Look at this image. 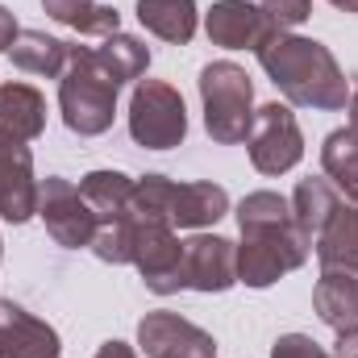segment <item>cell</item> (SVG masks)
<instances>
[{
	"mask_svg": "<svg viewBox=\"0 0 358 358\" xmlns=\"http://www.w3.org/2000/svg\"><path fill=\"white\" fill-rule=\"evenodd\" d=\"M255 55L271 84L279 88L283 104L317 113H342L350 104V80L325 42L300 38L292 29H271Z\"/></svg>",
	"mask_w": 358,
	"mask_h": 358,
	"instance_id": "1",
	"label": "cell"
},
{
	"mask_svg": "<svg viewBox=\"0 0 358 358\" xmlns=\"http://www.w3.org/2000/svg\"><path fill=\"white\" fill-rule=\"evenodd\" d=\"M117 92L121 88L113 84V76L96 63V50L67 42V67L59 76L63 125L80 138H100L117 117Z\"/></svg>",
	"mask_w": 358,
	"mask_h": 358,
	"instance_id": "2",
	"label": "cell"
},
{
	"mask_svg": "<svg viewBox=\"0 0 358 358\" xmlns=\"http://www.w3.org/2000/svg\"><path fill=\"white\" fill-rule=\"evenodd\" d=\"M200 104H204V129L221 146H238L250 138L255 125V84L246 67L217 59L200 67Z\"/></svg>",
	"mask_w": 358,
	"mask_h": 358,
	"instance_id": "3",
	"label": "cell"
},
{
	"mask_svg": "<svg viewBox=\"0 0 358 358\" xmlns=\"http://www.w3.org/2000/svg\"><path fill=\"white\" fill-rule=\"evenodd\" d=\"M313 255V238L287 221V225H271V229H250L242 234L238 246V283L246 287H271L279 283L287 271H300Z\"/></svg>",
	"mask_w": 358,
	"mask_h": 358,
	"instance_id": "4",
	"label": "cell"
},
{
	"mask_svg": "<svg viewBox=\"0 0 358 358\" xmlns=\"http://www.w3.org/2000/svg\"><path fill=\"white\" fill-rule=\"evenodd\" d=\"M129 138L146 150H171L187 138L183 96L163 80H138L129 96Z\"/></svg>",
	"mask_w": 358,
	"mask_h": 358,
	"instance_id": "5",
	"label": "cell"
},
{
	"mask_svg": "<svg viewBox=\"0 0 358 358\" xmlns=\"http://www.w3.org/2000/svg\"><path fill=\"white\" fill-rule=\"evenodd\" d=\"M246 150H250V163H255L259 176H287L304 159V134H300V121H296L292 104L271 100L263 108H255Z\"/></svg>",
	"mask_w": 358,
	"mask_h": 358,
	"instance_id": "6",
	"label": "cell"
},
{
	"mask_svg": "<svg viewBox=\"0 0 358 358\" xmlns=\"http://www.w3.org/2000/svg\"><path fill=\"white\" fill-rule=\"evenodd\" d=\"M38 217L46 225V234L63 246V250H84L92 246L100 221L88 208V200L80 196V187L63 176H46L38 183Z\"/></svg>",
	"mask_w": 358,
	"mask_h": 358,
	"instance_id": "7",
	"label": "cell"
},
{
	"mask_svg": "<svg viewBox=\"0 0 358 358\" xmlns=\"http://www.w3.org/2000/svg\"><path fill=\"white\" fill-rule=\"evenodd\" d=\"M179 259L183 242L176 238L171 221H142L134 217V267L142 275L146 292L155 296H176L179 292Z\"/></svg>",
	"mask_w": 358,
	"mask_h": 358,
	"instance_id": "8",
	"label": "cell"
},
{
	"mask_svg": "<svg viewBox=\"0 0 358 358\" xmlns=\"http://www.w3.org/2000/svg\"><path fill=\"white\" fill-rule=\"evenodd\" d=\"M238 283V246L221 234H196L183 242L179 292H229Z\"/></svg>",
	"mask_w": 358,
	"mask_h": 358,
	"instance_id": "9",
	"label": "cell"
},
{
	"mask_svg": "<svg viewBox=\"0 0 358 358\" xmlns=\"http://www.w3.org/2000/svg\"><path fill=\"white\" fill-rule=\"evenodd\" d=\"M138 346L146 358H217L213 334L167 308H155L138 321Z\"/></svg>",
	"mask_w": 358,
	"mask_h": 358,
	"instance_id": "10",
	"label": "cell"
},
{
	"mask_svg": "<svg viewBox=\"0 0 358 358\" xmlns=\"http://www.w3.org/2000/svg\"><path fill=\"white\" fill-rule=\"evenodd\" d=\"M0 217L13 225L38 217V179L29 142H17L8 134H0Z\"/></svg>",
	"mask_w": 358,
	"mask_h": 358,
	"instance_id": "11",
	"label": "cell"
},
{
	"mask_svg": "<svg viewBox=\"0 0 358 358\" xmlns=\"http://www.w3.org/2000/svg\"><path fill=\"white\" fill-rule=\"evenodd\" d=\"M204 29H208V42L213 46H225V50H259L263 38H267L271 25L267 13L250 0H217L208 13H204Z\"/></svg>",
	"mask_w": 358,
	"mask_h": 358,
	"instance_id": "12",
	"label": "cell"
},
{
	"mask_svg": "<svg viewBox=\"0 0 358 358\" xmlns=\"http://www.w3.org/2000/svg\"><path fill=\"white\" fill-rule=\"evenodd\" d=\"M59 334L13 300H0V358H59Z\"/></svg>",
	"mask_w": 358,
	"mask_h": 358,
	"instance_id": "13",
	"label": "cell"
},
{
	"mask_svg": "<svg viewBox=\"0 0 358 358\" xmlns=\"http://www.w3.org/2000/svg\"><path fill=\"white\" fill-rule=\"evenodd\" d=\"M229 213V192L213 179H187L171 187V213L167 221L179 229H204Z\"/></svg>",
	"mask_w": 358,
	"mask_h": 358,
	"instance_id": "14",
	"label": "cell"
},
{
	"mask_svg": "<svg viewBox=\"0 0 358 358\" xmlns=\"http://www.w3.org/2000/svg\"><path fill=\"white\" fill-rule=\"evenodd\" d=\"M0 134L38 142L46 134V96L34 84H0Z\"/></svg>",
	"mask_w": 358,
	"mask_h": 358,
	"instance_id": "15",
	"label": "cell"
},
{
	"mask_svg": "<svg viewBox=\"0 0 358 358\" xmlns=\"http://www.w3.org/2000/svg\"><path fill=\"white\" fill-rule=\"evenodd\" d=\"M313 308L317 317L342 334L358 325V275L355 271H321L317 287H313Z\"/></svg>",
	"mask_w": 358,
	"mask_h": 358,
	"instance_id": "16",
	"label": "cell"
},
{
	"mask_svg": "<svg viewBox=\"0 0 358 358\" xmlns=\"http://www.w3.org/2000/svg\"><path fill=\"white\" fill-rule=\"evenodd\" d=\"M321 271H355L358 275V204H342L334 221L313 238Z\"/></svg>",
	"mask_w": 358,
	"mask_h": 358,
	"instance_id": "17",
	"label": "cell"
},
{
	"mask_svg": "<svg viewBox=\"0 0 358 358\" xmlns=\"http://www.w3.org/2000/svg\"><path fill=\"white\" fill-rule=\"evenodd\" d=\"M138 21L171 42V46H187L196 38V25H200V8L196 0H138Z\"/></svg>",
	"mask_w": 358,
	"mask_h": 358,
	"instance_id": "18",
	"label": "cell"
},
{
	"mask_svg": "<svg viewBox=\"0 0 358 358\" xmlns=\"http://www.w3.org/2000/svg\"><path fill=\"white\" fill-rule=\"evenodd\" d=\"M8 59L17 71L25 76H42V80H59L67 67V42L50 38L46 29H21L17 42L8 46Z\"/></svg>",
	"mask_w": 358,
	"mask_h": 358,
	"instance_id": "19",
	"label": "cell"
},
{
	"mask_svg": "<svg viewBox=\"0 0 358 358\" xmlns=\"http://www.w3.org/2000/svg\"><path fill=\"white\" fill-rule=\"evenodd\" d=\"M338 208H342V192H338L325 176L300 179L296 192H292V217H296V225H300L308 238H317V234L334 221Z\"/></svg>",
	"mask_w": 358,
	"mask_h": 358,
	"instance_id": "20",
	"label": "cell"
},
{
	"mask_svg": "<svg viewBox=\"0 0 358 358\" xmlns=\"http://www.w3.org/2000/svg\"><path fill=\"white\" fill-rule=\"evenodd\" d=\"M96 50V63L113 76V84L117 88H125V84H138L142 76H146V67H150V46L142 42V38H134V34H108L100 46H92Z\"/></svg>",
	"mask_w": 358,
	"mask_h": 358,
	"instance_id": "21",
	"label": "cell"
},
{
	"mask_svg": "<svg viewBox=\"0 0 358 358\" xmlns=\"http://www.w3.org/2000/svg\"><path fill=\"white\" fill-rule=\"evenodd\" d=\"M46 17L59 25H71L80 38H108L121 29V13L113 4H96V0H42Z\"/></svg>",
	"mask_w": 358,
	"mask_h": 358,
	"instance_id": "22",
	"label": "cell"
},
{
	"mask_svg": "<svg viewBox=\"0 0 358 358\" xmlns=\"http://www.w3.org/2000/svg\"><path fill=\"white\" fill-rule=\"evenodd\" d=\"M321 176L329 179L350 204H358V134L350 125L325 134V142H321Z\"/></svg>",
	"mask_w": 358,
	"mask_h": 358,
	"instance_id": "23",
	"label": "cell"
},
{
	"mask_svg": "<svg viewBox=\"0 0 358 358\" xmlns=\"http://www.w3.org/2000/svg\"><path fill=\"white\" fill-rule=\"evenodd\" d=\"M80 196L88 200L96 221H117V217H129L134 179L125 171H88L80 179Z\"/></svg>",
	"mask_w": 358,
	"mask_h": 358,
	"instance_id": "24",
	"label": "cell"
},
{
	"mask_svg": "<svg viewBox=\"0 0 358 358\" xmlns=\"http://www.w3.org/2000/svg\"><path fill=\"white\" fill-rule=\"evenodd\" d=\"M234 217H238V229H242V234L296 221V217H292V200L279 196V192H250V196H242V204H238Z\"/></svg>",
	"mask_w": 358,
	"mask_h": 358,
	"instance_id": "25",
	"label": "cell"
},
{
	"mask_svg": "<svg viewBox=\"0 0 358 358\" xmlns=\"http://www.w3.org/2000/svg\"><path fill=\"white\" fill-rule=\"evenodd\" d=\"M88 250L100 263H113V267L129 263V259H134V217L100 221V229H96V238H92Z\"/></svg>",
	"mask_w": 358,
	"mask_h": 358,
	"instance_id": "26",
	"label": "cell"
},
{
	"mask_svg": "<svg viewBox=\"0 0 358 358\" xmlns=\"http://www.w3.org/2000/svg\"><path fill=\"white\" fill-rule=\"evenodd\" d=\"M259 8L267 13V21L275 29H296L313 17V0H263Z\"/></svg>",
	"mask_w": 358,
	"mask_h": 358,
	"instance_id": "27",
	"label": "cell"
},
{
	"mask_svg": "<svg viewBox=\"0 0 358 358\" xmlns=\"http://www.w3.org/2000/svg\"><path fill=\"white\" fill-rule=\"evenodd\" d=\"M271 358H338V355L325 350L321 342H313L308 334H283V338L271 346Z\"/></svg>",
	"mask_w": 358,
	"mask_h": 358,
	"instance_id": "28",
	"label": "cell"
},
{
	"mask_svg": "<svg viewBox=\"0 0 358 358\" xmlns=\"http://www.w3.org/2000/svg\"><path fill=\"white\" fill-rule=\"evenodd\" d=\"M17 34H21V25H17V17L0 4V55H8V46L17 42Z\"/></svg>",
	"mask_w": 358,
	"mask_h": 358,
	"instance_id": "29",
	"label": "cell"
},
{
	"mask_svg": "<svg viewBox=\"0 0 358 358\" xmlns=\"http://www.w3.org/2000/svg\"><path fill=\"white\" fill-rule=\"evenodd\" d=\"M334 355H338V358H358V325H355V329H342V334H338Z\"/></svg>",
	"mask_w": 358,
	"mask_h": 358,
	"instance_id": "30",
	"label": "cell"
},
{
	"mask_svg": "<svg viewBox=\"0 0 358 358\" xmlns=\"http://www.w3.org/2000/svg\"><path fill=\"white\" fill-rule=\"evenodd\" d=\"M92 358H138V350H134L129 342H117V338H113V342H104Z\"/></svg>",
	"mask_w": 358,
	"mask_h": 358,
	"instance_id": "31",
	"label": "cell"
},
{
	"mask_svg": "<svg viewBox=\"0 0 358 358\" xmlns=\"http://www.w3.org/2000/svg\"><path fill=\"white\" fill-rule=\"evenodd\" d=\"M346 108H350V129L358 134V88H350V104Z\"/></svg>",
	"mask_w": 358,
	"mask_h": 358,
	"instance_id": "32",
	"label": "cell"
},
{
	"mask_svg": "<svg viewBox=\"0 0 358 358\" xmlns=\"http://www.w3.org/2000/svg\"><path fill=\"white\" fill-rule=\"evenodd\" d=\"M334 8H342V13H358V0H329Z\"/></svg>",
	"mask_w": 358,
	"mask_h": 358,
	"instance_id": "33",
	"label": "cell"
},
{
	"mask_svg": "<svg viewBox=\"0 0 358 358\" xmlns=\"http://www.w3.org/2000/svg\"><path fill=\"white\" fill-rule=\"evenodd\" d=\"M0 259H4V242H0Z\"/></svg>",
	"mask_w": 358,
	"mask_h": 358,
	"instance_id": "34",
	"label": "cell"
}]
</instances>
